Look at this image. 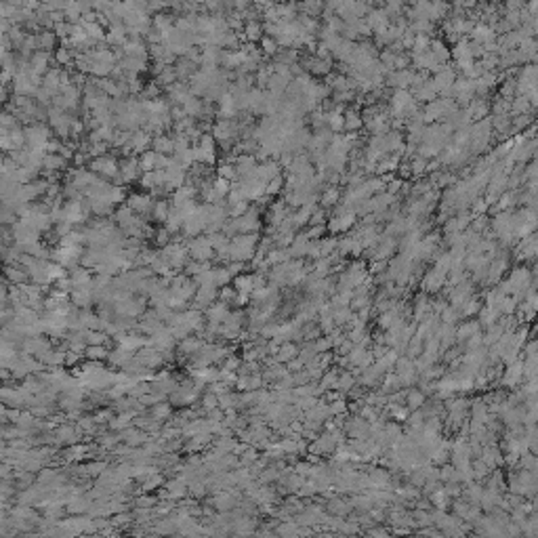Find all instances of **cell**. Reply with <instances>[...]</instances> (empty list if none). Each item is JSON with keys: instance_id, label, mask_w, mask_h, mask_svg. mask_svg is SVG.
Wrapping results in <instances>:
<instances>
[{"instance_id": "cell-1", "label": "cell", "mask_w": 538, "mask_h": 538, "mask_svg": "<svg viewBox=\"0 0 538 538\" xmlns=\"http://www.w3.org/2000/svg\"><path fill=\"white\" fill-rule=\"evenodd\" d=\"M187 248H189L191 259H196V261H210V259H215V248H213L208 236L206 238H194L187 244Z\"/></svg>"}, {"instance_id": "cell-2", "label": "cell", "mask_w": 538, "mask_h": 538, "mask_svg": "<svg viewBox=\"0 0 538 538\" xmlns=\"http://www.w3.org/2000/svg\"><path fill=\"white\" fill-rule=\"evenodd\" d=\"M91 170L105 177V179H118L120 177V166L116 164L114 158H107V156H97L91 162Z\"/></svg>"}, {"instance_id": "cell-3", "label": "cell", "mask_w": 538, "mask_h": 538, "mask_svg": "<svg viewBox=\"0 0 538 538\" xmlns=\"http://www.w3.org/2000/svg\"><path fill=\"white\" fill-rule=\"evenodd\" d=\"M227 316H229V307H227V303H223V301L213 303L210 307H206V320L213 322V324H223Z\"/></svg>"}, {"instance_id": "cell-4", "label": "cell", "mask_w": 538, "mask_h": 538, "mask_svg": "<svg viewBox=\"0 0 538 538\" xmlns=\"http://www.w3.org/2000/svg\"><path fill=\"white\" fill-rule=\"evenodd\" d=\"M5 278H7L11 284H26V282L30 280V274L26 272L24 265L13 263V265H7V267H5Z\"/></svg>"}, {"instance_id": "cell-5", "label": "cell", "mask_w": 538, "mask_h": 538, "mask_svg": "<svg viewBox=\"0 0 538 538\" xmlns=\"http://www.w3.org/2000/svg\"><path fill=\"white\" fill-rule=\"evenodd\" d=\"M202 347H204V341L198 339V336H185V339L179 343V353H183L185 357H194Z\"/></svg>"}, {"instance_id": "cell-6", "label": "cell", "mask_w": 538, "mask_h": 538, "mask_svg": "<svg viewBox=\"0 0 538 538\" xmlns=\"http://www.w3.org/2000/svg\"><path fill=\"white\" fill-rule=\"evenodd\" d=\"M232 282H234V286H236L238 293H248V295L255 293V276L240 274V276H236Z\"/></svg>"}, {"instance_id": "cell-7", "label": "cell", "mask_w": 538, "mask_h": 538, "mask_svg": "<svg viewBox=\"0 0 538 538\" xmlns=\"http://www.w3.org/2000/svg\"><path fill=\"white\" fill-rule=\"evenodd\" d=\"M107 355H109V349H107L105 345H88L86 351H84L86 360H95V362L107 360Z\"/></svg>"}, {"instance_id": "cell-8", "label": "cell", "mask_w": 538, "mask_h": 538, "mask_svg": "<svg viewBox=\"0 0 538 538\" xmlns=\"http://www.w3.org/2000/svg\"><path fill=\"white\" fill-rule=\"evenodd\" d=\"M166 482H164V475L160 473H151V475H147L145 479H143V486H141V492H151V490H158V488H162Z\"/></svg>"}, {"instance_id": "cell-9", "label": "cell", "mask_w": 538, "mask_h": 538, "mask_svg": "<svg viewBox=\"0 0 538 538\" xmlns=\"http://www.w3.org/2000/svg\"><path fill=\"white\" fill-rule=\"evenodd\" d=\"M170 412H172V408H170V401L166 399H162V401H158V404H153L151 406V416L156 418V420H164V418H168L170 416Z\"/></svg>"}, {"instance_id": "cell-10", "label": "cell", "mask_w": 538, "mask_h": 538, "mask_svg": "<svg viewBox=\"0 0 538 538\" xmlns=\"http://www.w3.org/2000/svg\"><path fill=\"white\" fill-rule=\"evenodd\" d=\"M151 149L158 151V153H168V151H175V141L168 139V137H156L153 143H151Z\"/></svg>"}, {"instance_id": "cell-11", "label": "cell", "mask_w": 538, "mask_h": 538, "mask_svg": "<svg viewBox=\"0 0 538 538\" xmlns=\"http://www.w3.org/2000/svg\"><path fill=\"white\" fill-rule=\"evenodd\" d=\"M170 206H168V202L166 200H158L153 204V210H151V217L153 219H158V221H166L168 219V215H170Z\"/></svg>"}, {"instance_id": "cell-12", "label": "cell", "mask_w": 538, "mask_h": 538, "mask_svg": "<svg viewBox=\"0 0 538 538\" xmlns=\"http://www.w3.org/2000/svg\"><path fill=\"white\" fill-rule=\"evenodd\" d=\"M134 522V515L128 513V511H120V513H114V517H111V526L114 528H126L128 524Z\"/></svg>"}, {"instance_id": "cell-13", "label": "cell", "mask_w": 538, "mask_h": 538, "mask_svg": "<svg viewBox=\"0 0 538 538\" xmlns=\"http://www.w3.org/2000/svg\"><path fill=\"white\" fill-rule=\"evenodd\" d=\"M219 301L227 303V305L236 303V301H238V290H236V286H221V288H219Z\"/></svg>"}, {"instance_id": "cell-14", "label": "cell", "mask_w": 538, "mask_h": 538, "mask_svg": "<svg viewBox=\"0 0 538 538\" xmlns=\"http://www.w3.org/2000/svg\"><path fill=\"white\" fill-rule=\"evenodd\" d=\"M295 353H297V347L290 345V343H286V345L280 347V351H278V355H276V362H280V364L290 362V360L295 357Z\"/></svg>"}, {"instance_id": "cell-15", "label": "cell", "mask_w": 538, "mask_h": 538, "mask_svg": "<svg viewBox=\"0 0 538 538\" xmlns=\"http://www.w3.org/2000/svg\"><path fill=\"white\" fill-rule=\"evenodd\" d=\"M225 324L227 328H232V330H240L242 328V324H244V313L242 311H229V316L225 318Z\"/></svg>"}, {"instance_id": "cell-16", "label": "cell", "mask_w": 538, "mask_h": 538, "mask_svg": "<svg viewBox=\"0 0 538 538\" xmlns=\"http://www.w3.org/2000/svg\"><path fill=\"white\" fill-rule=\"evenodd\" d=\"M200 404H202V408H204V410L208 412V410H213V408L219 406V395H215L213 391H206L204 395L200 397Z\"/></svg>"}, {"instance_id": "cell-17", "label": "cell", "mask_w": 538, "mask_h": 538, "mask_svg": "<svg viewBox=\"0 0 538 538\" xmlns=\"http://www.w3.org/2000/svg\"><path fill=\"white\" fill-rule=\"evenodd\" d=\"M111 418H114V410H111V408L99 410V412L95 414V420H97V422H109Z\"/></svg>"}, {"instance_id": "cell-18", "label": "cell", "mask_w": 538, "mask_h": 538, "mask_svg": "<svg viewBox=\"0 0 538 538\" xmlns=\"http://www.w3.org/2000/svg\"><path fill=\"white\" fill-rule=\"evenodd\" d=\"M80 355H82V353H76V351H72V349H67V353H65V366H76L78 360H80Z\"/></svg>"}, {"instance_id": "cell-19", "label": "cell", "mask_w": 538, "mask_h": 538, "mask_svg": "<svg viewBox=\"0 0 538 538\" xmlns=\"http://www.w3.org/2000/svg\"><path fill=\"white\" fill-rule=\"evenodd\" d=\"M57 61H59V63H67V61H70V53H67L65 49H61V51L57 53Z\"/></svg>"}]
</instances>
